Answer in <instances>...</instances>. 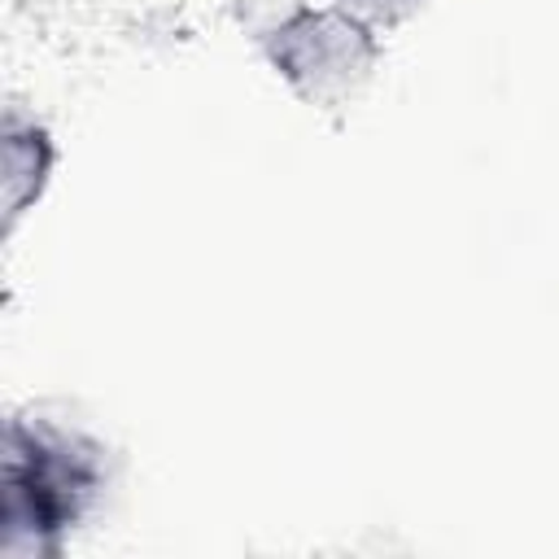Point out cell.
<instances>
[{
	"instance_id": "1",
	"label": "cell",
	"mask_w": 559,
	"mask_h": 559,
	"mask_svg": "<svg viewBox=\"0 0 559 559\" xmlns=\"http://www.w3.org/2000/svg\"><path fill=\"white\" fill-rule=\"evenodd\" d=\"M109 485L105 445L79 424L22 411L4 424L0 472V555L52 559L66 537L100 507Z\"/></svg>"
},
{
	"instance_id": "2",
	"label": "cell",
	"mask_w": 559,
	"mask_h": 559,
	"mask_svg": "<svg viewBox=\"0 0 559 559\" xmlns=\"http://www.w3.org/2000/svg\"><path fill=\"white\" fill-rule=\"evenodd\" d=\"M249 31L271 74L314 109L349 105L371 83L384 52V31H376L341 0L262 4V13L249 17Z\"/></svg>"
},
{
	"instance_id": "3",
	"label": "cell",
	"mask_w": 559,
	"mask_h": 559,
	"mask_svg": "<svg viewBox=\"0 0 559 559\" xmlns=\"http://www.w3.org/2000/svg\"><path fill=\"white\" fill-rule=\"evenodd\" d=\"M52 170H57L52 131L35 114L9 105L0 122V201H4L9 231L22 223V214H31L44 201Z\"/></svg>"
},
{
	"instance_id": "4",
	"label": "cell",
	"mask_w": 559,
	"mask_h": 559,
	"mask_svg": "<svg viewBox=\"0 0 559 559\" xmlns=\"http://www.w3.org/2000/svg\"><path fill=\"white\" fill-rule=\"evenodd\" d=\"M345 9H354L358 17H367L376 31H389L397 22H406L411 13H419L428 0H341Z\"/></svg>"
}]
</instances>
